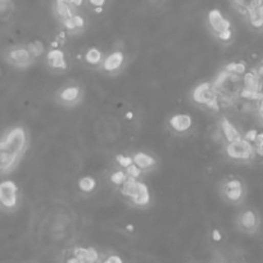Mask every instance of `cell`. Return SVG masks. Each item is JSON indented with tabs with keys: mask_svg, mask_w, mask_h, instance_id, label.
Returning <instances> with one entry per match:
<instances>
[{
	"mask_svg": "<svg viewBox=\"0 0 263 263\" xmlns=\"http://www.w3.org/2000/svg\"><path fill=\"white\" fill-rule=\"evenodd\" d=\"M213 85L217 93V102H218L220 108L231 107L239 100H243L242 94L244 92V75L230 72L224 68L222 72L213 81Z\"/></svg>",
	"mask_w": 263,
	"mask_h": 263,
	"instance_id": "6da1fadb",
	"label": "cell"
},
{
	"mask_svg": "<svg viewBox=\"0 0 263 263\" xmlns=\"http://www.w3.org/2000/svg\"><path fill=\"white\" fill-rule=\"evenodd\" d=\"M232 3L252 29L263 31V0H232Z\"/></svg>",
	"mask_w": 263,
	"mask_h": 263,
	"instance_id": "7a4b0ae2",
	"label": "cell"
},
{
	"mask_svg": "<svg viewBox=\"0 0 263 263\" xmlns=\"http://www.w3.org/2000/svg\"><path fill=\"white\" fill-rule=\"evenodd\" d=\"M227 157L235 162H242V163H249V162L255 161V153L253 144L249 140L242 136L240 139L235 141L226 143L225 146Z\"/></svg>",
	"mask_w": 263,
	"mask_h": 263,
	"instance_id": "3957f363",
	"label": "cell"
},
{
	"mask_svg": "<svg viewBox=\"0 0 263 263\" xmlns=\"http://www.w3.org/2000/svg\"><path fill=\"white\" fill-rule=\"evenodd\" d=\"M208 25L214 36L222 42H230L234 36L232 25L218 9H212L208 13Z\"/></svg>",
	"mask_w": 263,
	"mask_h": 263,
	"instance_id": "277c9868",
	"label": "cell"
},
{
	"mask_svg": "<svg viewBox=\"0 0 263 263\" xmlns=\"http://www.w3.org/2000/svg\"><path fill=\"white\" fill-rule=\"evenodd\" d=\"M193 100L198 104L209 108V109H220L218 102H217V93L216 89H214L213 82H203L196 86L193 92Z\"/></svg>",
	"mask_w": 263,
	"mask_h": 263,
	"instance_id": "5b68a950",
	"label": "cell"
},
{
	"mask_svg": "<svg viewBox=\"0 0 263 263\" xmlns=\"http://www.w3.org/2000/svg\"><path fill=\"white\" fill-rule=\"evenodd\" d=\"M2 141L18 157L24 156V153L27 149V145H29L26 130L24 127H19V126L9 130L4 135V138L2 139Z\"/></svg>",
	"mask_w": 263,
	"mask_h": 263,
	"instance_id": "8992f818",
	"label": "cell"
},
{
	"mask_svg": "<svg viewBox=\"0 0 263 263\" xmlns=\"http://www.w3.org/2000/svg\"><path fill=\"white\" fill-rule=\"evenodd\" d=\"M18 206V186L11 180L0 183V208L4 211H14Z\"/></svg>",
	"mask_w": 263,
	"mask_h": 263,
	"instance_id": "52a82bcc",
	"label": "cell"
},
{
	"mask_svg": "<svg viewBox=\"0 0 263 263\" xmlns=\"http://www.w3.org/2000/svg\"><path fill=\"white\" fill-rule=\"evenodd\" d=\"M225 201L231 204H240L245 198V185L240 179H229L222 184Z\"/></svg>",
	"mask_w": 263,
	"mask_h": 263,
	"instance_id": "ba28073f",
	"label": "cell"
},
{
	"mask_svg": "<svg viewBox=\"0 0 263 263\" xmlns=\"http://www.w3.org/2000/svg\"><path fill=\"white\" fill-rule=\"evenodd\" d=\"M236 225L242 232L253 235L259 230L260 217L257 211H254L252 208H247L239 213L236 220Z\"/></svg>",
	"mask_w": 263,
	"mask_h": 263,
	"instance_id": "9c48e42d",
	"label": "cell"
},
{
	"mask_svg": "<svg viewBox=\"0 0 263 263\" xmlns=\"http://www.w3.org/2000/svg\"><path fill=\"white\" fill-rule=\"evenodd\" d=\"M7 62L17 68H26L34 63V58L30 54L27 47H19L11 49L7 54Z\"/></svg>",
	"mask_w": 263,
	"mask_h": 263,
	"instance_id": "30bf717a",
	"label": "cell"
},
{
	"mask_svg": "<svg viewBox=\"0 0 263 263\" xmlns=\"http://www.w3.org/2000/svg\"><path fill=\"white\" fill-rule=\"evenodd\" d=\"M19 159L21 157L14 154L3 141L0 140V174L11 173L16 168Z\"/></svg>",
	"mask_w": 263,
	"mask_h": 263,
	"instance_id": "8fae6325",
	"label": "cell"
},
{
	"mask_svg": "<svg viewBox=\"0 0 263 263\" xmlns=\"http://www.w3.org/2000/svg\"><path fill=\"white\" fill-rule=\"evenodd\" d=\"M125 63V55L121 50H115L113 53H111L109 55H107L105 58H103L102 62V68L108 73H113L116 71L121 70Z\"/></svg>",
	"mask_w": 263,
	"mask_h": 263,
	"instance_id": "7c38bea8",
	"label": "cell"
},
{
	"mask_svg": "<svg viewBox=\"0 0 263 263\" xmlns=\"http://www.w3.org/2000/svg\"><path fill=\"white\" fill-rule=\"evenodd\" d=\"M169 126L176 133H186L193 127V118L188 113H178L169 118Z\"/></svg>",
	"mask_w": 263,
	"mask_h": 263,
	"instance_id": "4fadbf2b",
	"label": "cell"
},
{
	"mask_svg": "<svg viewBox=\"0 0 263 263\" xmlns=\"http://www.w3.org/2000/svg\"><path fill=\"white\" fill-rule=\"evenodd\" d=\"M73 257L77 258L81 263H99V253L95 248L76 247L72 250Z\"/></svg>",
	"mask_w": 263,
	"mask_h": 263,
	"instance_id": "5bb4252c",
	"label": "cell"
},
{
	"mask_svg": "<svg viewBox=\"0 0 263 263\" xmlns=\"http://www.w3.org/2000/svg\"><path fill=\"white\" fill-rule=\"evenodd\" d=\"M131 158H133V163L138 166L141 169V172L151 171L157 166L156 158L150 154L144 153V151H138Z\"/></svg>",
	"mask_w": 263,
	"mask_h": 263,
	"instance_id": "9a60e30c",
	"label": "cell"
},
{
	"mask_svg": "<svg viewBox=\"0 0 263 263\" xmlns=\"http://www.w3.org/2000/svg\"><path fill=\"white\" fill-rule=\"evenodd\" d=\"M220 131H221L222 138H224V140L226 141V143L237 140V139H240L243 136L242 134H240V131L236 128V126H235L231 121L227 120V118H222L221 120V123H220Z\"/></svg>",
	"mask_w": 263,
	"mask_h": 263,
	"instance_id": "2e32d148",
	"label": "cell"
},
{
	"mask_svg": "<svg viewBox=\"0 0 263 263\" xmlns=\"http://www.w3.org/2000/svg\"><path fill=\"white\" fill-rule=\"evenodd\" d=\"M48 63H49L50 67L54 68V70H58V71L67 70L65 57L59 48L52 49L49 53H48Z\"/></svg>",
	"mask_w": 263,
	"mask_h": 263,
	"instance_id": "e0dca14e",
	"label": "cell"
},
{
	"mask_svg": "<svg viewBox=\"0 0 263 263\" xmlns=\"http://www.w3.org/2000/svg\"><path fill=\"white\" fill-rule=\"evenodd\" d=\"M81 95V90L78 86H67L59 93V99L63 104H75L78 102Z\"/></svg>",
	"mask_w": 263,
	"mask_h": 263,
	"instance_id": "ac0fdd59",
	"label": "cell"
},
{
	"mask_svg": "<svg viewBox=\"0 0 263 263\" xmlns=\"http://www.w3.org/2000/svg\"><path fill=\"white\" fill-rule=\"evenodd\" d=\"M139 185H140L139 179H134V178H130V176H126L125 180H123L122 184L120 185L121 194H122L125 198L130 199L131 201V199L134 198V195L136 194V191H138Z\"/></svg>",
	"mask_w": 263,
	"mask_h": 263,
	"instance_id": "d6986e66",
	"label": "cell"
},
{
	"mask_svg": "<svg viewBox=\"0 0 263 263\" xmlns=\"http://www.w3.org/2000/svg\"><path fill=\"white\" fill-rule=\"evenodd\" d=\"M134 206L136 207H146L149 203H150V193H149L148 186L144 183L140 181V185H139L138 191L134 195V198L131 199Z\"/></svg>",
	"mask_w": 263,
	"mask_h": 263,
	"instance_id": "ffe728a7",
	"label": "cell"
},
{
	"mask_svg": "<svg viewBox=\"0 0 263 263\" xmlns=\"http://www.w3.org/2000/svg\"><path fill=\"white\" fill-rule=\"evenodd\" d=\"M55 13L59 17L60 21H65V19L71 18L73 16V7L70 6V4L62 3V2H58L55 3Z\"/></svg>",
	"mask_w": 263,
	"mask_h": 263,
	"instance_id": "44dd1931",
	"label": "cell"
},
{
	"mask_svg": "<svg viewBox=\"0 0 263 263\" xmlns=\"http://www.w3.org/2000/svg\"><path fill=\"white\" fill-rule=\"evenodd\" d=\"M85 60L90 65H99L103 62V54L98 48H90L85 54Z\"/></svg>",
	"mask_w": 263,
	"mask_h": 263,
	"instance_id": "7402d4cb",
	"label": "cell"
},
{
	"mask_svg": "<svg viewBox=\"0 0 263 263\" xmlns=\"http://www.w3.org/2000/svg\"><path fill=\"white\" fill-rule=\"evenodd\" d=\"M63 25H64V27L68 31H75V30L82 29V27L85 26V21H83L82 17L78 16V14H73L71 18L63 21Z\"/></svg>",
	"mask_w": 263,
	"mask_h": 263,
	"instance_id": "603a6c76",
	"label": "cell"
},
{
	"mask_svg": "<svg viewBox=\"0 0 263 263\" xmlns=\"http://www.w3.org/2000/svg\"><path fill=\"white\" fill-rule=\"evenodd\" d=\"M14 6L11 0H0V21H7L12 17Z\"/></svg>",
	"mask_w": 263,
	"mask_h": 263,
	"instance_id": "cb8c5ba5",
	"label": "cell"
},
{
	"mask_svg": "<svg viewBox=\"0 0 263 263\" xmlns=\"http://www.w3.org/2000/svg\"><path fill=\"white\" fill-rule=\"evenodd\" d=\"M253 148H254L255 159L263 161V131H258L255 133L254 139L252 140Z\"/></svg>",
	"mask_w": 263,
	"mask_h": 263,
	"instance_id": "d4e9b609",
	"label": "cell"
},
{
	"mask_svg": "<svg viewBox=\"0 0 263 263\" xmlns=\"http://www.w3.org/2000/svg\"><path fill=\"white\" fill-rule=\"evenodd\" d=\"M97 186V181L92 176H83L78 180V188L82 193H92Z\"/></svg>",
	"mask_w": 263,
	"mask_h": 263,
	"instance_id": "484cf974",
	"label": "cell"
},
{
	"mask_svg": "<svg viewBox=\"0 0 263 263\" xmlns=\"http://www.w3.org/2000/svg\"><path fill=\"white\" fill-rule=\"evenodd\" d=\"M27 49H29L30 54L32 55V58L36 59V58H39L40 55L44 53L45 48H44V44H42L40 40H35V41L30 42V44L27 45Z\"/></svg>",
	"mask_w": 263,
	"mask_h": 263,
	"instance_id": "4316f807",
	"label": "cell"
},
{
	"mask_svg": "<svg viewBox=\"0 0 263 263\" xmlns=\"http://www.w3.org/2000/svg\"><path fill=\"white\" fill-rule=\"evenodd\" d=\"M126 169V176H130V178H134V179H139L141 176V173H143V172H141V169L139 168L138 166H135V164L134 163H131L130 166L127 167V168H125Z\"/></svg>",
	"mask_w": 263,
	"mask_h": 263,
	"instance_id": "83f0119b",
	"label": "cell"
},
{
	"mask_svg": "<svg viewBox=\"0 0 263 263\" xmlns=\"http://www.w3.org/2000/svg\"><path fill=\"white\" fill-rule=\"evenodd\" d=\"M125 178H126V172H123V171H118V172H116V173H113L112 174V183H115L116 185H118L120 186L121 184H122V181L125 180Z\"/></svg>",
	"mask_w": 263,
	"mask_h": 263,
	"instance_id": "f1b7e54d",
	"label": "cell"
},
{
	"mask_svg": "<svg viewBox=\"0 0 263 263\" xmlns=\"http://www.w3.org/2000/svg\"><path fill=\"white\" fill-rule=\"evenodd\" d=\"M117 161H118V163H120V166L123 167V168H127V167L133 163V158H131V157H126V156H118Z\"/></svg>",
	"mask_w": 263,
	"mask_h": 263,
	"instance_id": "f546056e",
	"label": "cell"
},
{
	"mask_svg": "<svg viewBox=\"0 0 263 263\" xmlns=\"http://www.w3.org/2000/svg\"><path fill=\"white\" fill-rule=\"evenodd\" d=\"M255 109H257L258 118H259L263 123V97H260L259 99L255 100Z\"/></svg>",
	"mask_w": 263,
	"mask_h": 263,
	"instance_id": "4dcf8cb0",
	"label": "cell"
},
{
	"mask_svg": "<svg viewBox=\"0 0 263 263\" xmlns=\"http://www.w3.org/2000/svg\"><path fill=\"white\" fill-rule=\"evenodd\" d=\"M100 263H123V260H122V258L120 257V255L111 254V255H108L105 259H103Z\"/></svg>",
	"mask_w": 263,
	"mask_h": 263,
	"instance_id": "1f68e13d",
	"label": "cell"
},
{
	"mask_svg": "<svg viewBox=\"0 0 263 263\" xmlns=\"http://www.w3.org/2000/svg\"><path fill=\"white\" fill-rule=\"evenodd\" d=\"M89 3L92 4L94 8H103L105 4V0H89Z\"/></svg>",
	"mask_w": 263,
	"mask_h": 263,
	"instance_id": "d6a6232c",
	"label": "cell"
},
{
	"mask_svg": "<svg viewBox=\"0 0 263 263\" xmlns=\"http://www.w3.org/2000/svg\"><path fill=\"white\" fill-rule=\"evenodd\" d=\"M212 239L214 240V242H221L222 240V234L220 230H213V232H212Z\"/></svg>",
	"mask_w": 263,
	"mask_h": 263,
	"instance_id": "836d02e7",
	"label": "cell"
},
{
	"mask_svg": "<svg viewBox=\"0 0 263 263\" xmlns=\"http://www.w3.org/2000/svg\"><path fill=\"white\" fill-rule=\"evenodd\" d=\"M65 263H81V262H80V260H78L76 257H73V255H71L70 258H67V260H65Z\"/></svg>",
	"mask_w": 263,
	"mask_h": 263,
	"instance_id": "e575fe53",
	"label": "cell"
},
{
	"mask_svg": "<svg viewBox=\"0 0 263 263\" xmlns=\"http://www.w3.org/2000/svg\"><path fill=\"white\" fill-rule=\"evenodd\" d=\"M58 2H62V3L70 4V6H72V7H73V3H75L76 0H58Z\"/></svg>",
	"mask_w": 263,
	"mask_h": 263,
	"instance_id": "d590c367",
	"label": "cell"
},
{
	"mask_svg": "<svg viewBox=\"0 0 263 263\" xmlns=\"http://www.w3.org/2000/svg\"><path fill=\"white\" fill-rule=\"evenodd\" d=\"M127 230H128V231H133V230H134V226H133V225H128V226H127Z\"/></svg>",
	"mask_w": 263,
	"mask_h": 263,
	"instance_id": "8d00e7d4",
	"label": "cell"
},
{
	"mask_svg": "<svg viewBox=\"0 0 263 263\" xmlns=\"http://www.w3.org/2000/svg\"><path fill=\"white\" fill-rule=\"evenodd\" d=\"M127 118H133V113L128 112V113H127Z\"/></svg>",
	"mask_w": 263,
	"mask_h": 263,
	"instance_id": "74e56055",
	"label": "cell"
},
{
	"mask_svg": "<svg viewBox=\"0 0 263 263\" xmlns=\"http://www.w3.org/2000/svg\"><path fill=\"white\" fill-rule=\"evenodd\" d=\"M0 76H2V70H0Z\"/></svg>",
	"mask_w": 263,
	"mask_h": 263,
	"instance_id": "f35d334b",
	"label": "cell"
}]
</instances>
